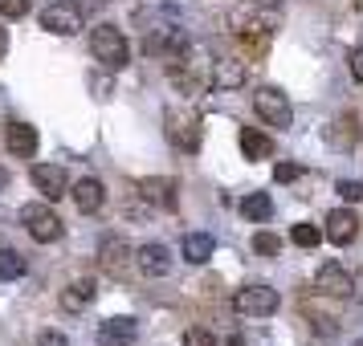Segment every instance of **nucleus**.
I'll return each mask as SVG.
<instances>
[{
  "label": "nucleus",
  "instance_id": "7c9ffc66",
  "mask_svg": "<svg viewBox=\"0 0 363 346\" xmlns=\"http://www.w3.org/2000/svg\"><path fill=\"white\" fill-rule=\"evenodd\" d=\"M4 188H9V171H4V167H0V192H4Z\"/></svg>",
  "mask_w": 363,
  "mask_h": 346
},
{
  "label": "nucleus",
  "instance_id": "dca6fc26",
  "mask_svg": "<svg viewBox=\"0 0 363 346\" xmlns=\"http://www.w3.org/2000/svg\"><path fill=\"white\" fill-rule=\"evenodd\" d=\"M180 253H184V261H192V265H204V261H213V253H216V241L208 236V232H188L180 241Z\"/></svg>",
  "mask_w": 363,
  "mask_h": 346
},
{
  "label": "nucleus",
  "instance_id": "c756f323",
  "mask_svg": "<svg viewBox=\"0 0 363 346\" xmlns=\"http://www.w3.org/2000/svg\"><path fill=\"white\" fill-rule=\"evenodd\" d=\"M4 53H9V33L0 29V62H4Z\"/></svg>",
  "mask_w": 363,
  "mask_h": 346
},
{
  "label": "nucleus",
  "instance_id": "b1692460",
  "mask_svg": "<svg viewBox=\"0 0 363 346\" xmlns=\"http://www.w3.org/2000/svg\"><path fill=\"white\" fill-rule=\"evenodd\" d=\"M29 4H33V0H0V13H4L9 21H17V17L29 13Z\"/></svg>",
  "mask_w": 363,
  "mask_h": 346
},
{
  "label": "nucleus",
  "instance_id": "1a4fd4ad",
  "mask_svg": "<svg viewBox=\"0 0 363 346\" xmlns=\"http://www.w3.org/2000/svg\"><path fill=\"white\" fill-rule=\"evenodd\" d=\"M135 265L147 277H167L172 273V253H167V245H139L135 248Z\"/></svg>",
  "mask_w": 363,
  "mask_h": 346
},
{
  "label": "nucleus",
  "instance_id": "412c9836",
  "mask_svg": "<svg viewBox=\"0 0 363 346\" xmlns=\"http://www.w3.org/2000/svg\"><path fill=\"white\" fill-rule=\"evenodd\" d=\"M25 257H21L17 248H0V281H17V277H25Z\"/></svg>",
  "mask_w": 363,
  "mask_h": 346
},
{
  "label": "nucleus",
  "instance_id": "473e14b6",
  "mask_svg": "<svg viewBox=\"0 0 363 346\" xmlns=\"http://www.w3.org/2000/svg\"><path fill=\"white\" fill-rule=\"evenodd\" d=\"M265 4H278V0H265Z\"/></svg>",
  "mask_w": 363,
  "mask_h": 346
},
{
  "label": "nucleus",
  "instance_id": "c85d7f7f",
  "mask_svg": "<svg viewBox=\"0 0 363 346\" xmlns=\"http://www.w3.org/2000/svg\"><path fill=\"white\" fill-rule=\"evenodd\" d=\"M351 74H355V78L363 82V45H359L355 53H351Z\"/></svg>",
  "mask_w": 363,
  "mask_h": 346
},
{
  "label": "nucleus",
  "instance_id": "f8f14e48",
  "mask_svg": "<svg viewBox=\"0 0 363 346\" xmlns=\"http://www.w3.org/2000/svg\"><path fill=\"white\" fill-rule=\"evenodd\" d=\"M99 253H102V265H106L111 273H127V265L135 261V248L127 245L123 236H102Z\"/></svg>",
  "mask_w": 363,
  "mask_h": 346
},
{
  "label": "nucleus",
  "instance_id": "cd10ccee",
  "mask_svg": "<svg viewBox=\"0 0 363 346\" xmlns=\"http://www.w3.org/2000/svg\"><path fill=\"white\" fill-rule=\"evenodd\" d=\"M37 346H69V342H66V334H57V330H45V334L37 338Z\"/></svg>",
  "mask_w": 363,
  "mask_h": 346
},
{
  "label": "nucleus",
  "instance_id": "393cba45",
  "mask_svg": "<svg viewBox=\"0 0 363 346\" xmlns=\"http://www.w3.org/2000/svg\"><path fill=\"white\" fill-rule=\"evenodd\" d=\"M339 196H343L347 204H359V200H363V183L359 180H343V183H339Z\"/></svg>",
  "mask_w": 363,
  "mask_h": 346
},
{
  "label": "nucleus",
  "instance_id": "4be33fe9",
  "mask_svg": "<svg viewBox=\"0 0 363 346\" xmlns=\"http://www.w3.org/2000/svg\"><path fill=\"white\" fill-rule=\"evenodd\" d=\"M290 241L302 245V248H318V245H323V229H314V224H294Z\"/></svg>",
  "mask_w": 363,
  "mask_h": 346
},
{
  "label": "nucleus",
  "instance_id": "9d476101",
  "mask_svg": "<svg viewBox=\"0 0 363 346\" xmlns=\"http://www.w3.org/2000/svg\"><path fill=\"white\" fill-rule=\"evenodd\" d=\"M355 232H359V216L351 212V208H335V212L327 216L323 236H330V245H351V241H355Z\"/></svg>",
  "mask_w": 363,
  "mask_h": 346
},
{
  "label": "nucleus",
  "instance_id": "5701e85b",
  "mask_svg": "<svg viewBox=\"0 0 363 346\" xmlns=\"http://www.w3.org/2000/svg\"><path fill=\"white\" fill-rule=\"evenodd\" d=\"M253 253H257V257H278L281 241L274 236V232H257V236H253Z\"/></svg>",
  "mask_w": 363,
  "mask_h": 346
},
{
  "label": "nucleus",
  "instance_id": "a211bd4d",
  "mask_svg": "<svg viewBox=\"0 0 363 346\" xmlns=\"http://www.w3.org/2000/svg\"><path fill=\"white\" fill-rule=\"evenodd\" d=\"M245 82V66L241 62H213V90H233Z\"/></svg>",
  "mask_w": 363,
  "mask_h": 346
},
{
  "label": "nucleus",
  "instance_id": "423d86ee",
  "mask_svg": "<svg viewBox=\"0 0 363 346\" xmlns=\"http://www.w3.org/2000/svg\"><path fill=\"white\" fill-rule=\"evenodd\" d=\"M167 139H172L180 151H196L200 147L196 115H188V110H167Z\"/></svg>",
  "mask_w": 363,
  "mask_h": 346
},
{
  "label": "nucleus",
  "instance_id": "a878e982",
  "mask_svg": "<svg viewBox=\"0 0 363 346\" xmlns=\"http://www.w3.org/2000/svg\"><path fill=\"white\" fill-rule=\"evenodd\" d=\"M298 171H302L298 163H278V167H274V180H278V183H294Z\"/></svg>",
  "mask_w": 363,
  "mask_h": 346
},
{
  "label": "nucleus",
  "instance_id": "9b49d317",
  "mask_svg": "<svg viewBox=\"0 0 363 346\" xmlns=\"http://www.w3.org/2000/svg\"><path fill=\"white\" fill-rule=\"evenodd\" d=\"M4 147H9V155H17V159L37 155V127H29V122H9Z\"/></svg>",
  "mask_w": 363,
  "mask_h": 346
},
{
  "label": "nucleus",
  "instance_id": "4468645a",
  "mask_svg": "<svg viewBox=\"0 0 363 346\" xmlns=\"http://www.w3.org/2000/svg\"><path fill=\"white\" fill-rule=\"evenodd\" d=\"M135 342V318H111L99 326V346H131Z\"/></svg>",
  "mask_w": 363,
  "mask_h": 346
},
{
  "label": "nucleus",
  "instance_id": "bb28decb",
  "mask_svg": "<svg viewBox=\"0 0 363 346\" xmlns=\"http://www.w3.org/2000/svg\"><path fill=\"white\" fill-rule=\"evenodd\" d=\"M69 4H74V8H78L82 17H90V13H102V8H106L111 0H69Z\"/></svg>",
  "mask_w": 363,
  "mask_h": 346
},
{
  "label": "nucleus",
  "instance_id": "6ab92c4d",
  "mask_svg": "<svg viewBox=\"0 0 363 346\" xmlns=\"http://www.w3.org/2000/svg\"><path fill=\"white\" fill-rule=\"evenodd\" d=\"M241 151H245V159H265V155H274V143L265 139V131H257V127H245L241 131Z\"/></svg>",
  "mask_w": 363,
  "mask_h": 346
},
{
  "label": "nucleus",
  "instance_id": "f257e3e1",
  "mask_svg": "<svg viewBox=\"0 0 363 346\" xmlns=\"http://www.w3.org/2000/svg\"><path fill=\"white\" fill-rule=\"evenodd\" d=\"M90 53H94L99 66H106V69H123L131 62V45H127V37L118 33L115 25H99V29L90 33Z\"/></svg>",
  "mask_w": 363,
  "mask_h": 346
},
{
  "label": "nucleus",
  "instance_id": "f3484780",
  "mask_svg": "<svg viewBox=\"0 0 363 346\" xmlns=\"http://www.w3.org/2000/svg\"><path fill=\"white\" fill-rule=\"evenodd\" d=\"M94 294H99L94 277H78L66 294H62V306H66V310H82V306H90V301H94Z\"/></svg>",
  "mask_w": 363,
  "mask_h": 346
},
{
  "label": "nucleus",
  "instance_id": "6e6552de",
  "mask_svg": "<svg viewBox=\"0 0 363 346\" xmlns=\"http://www.w3.org/2000/svg\"><path fill=\"white\" fill-rule=\"evenodd\" d=\"M314 289L327 297H351V289H355V281H351V273H347L343 265H323L318 273H314Z\"/></svg>",
  "mask_w": 363,
  "mask_h": 346
},
{
  "label": "nucleus",
  "instance_id": "ddd939ff",
  "mask_svg": "<svg viewBox=\"0 0 363 346\" xmlns=\"http://www.w3.org/2000/svg\"><path fill=\"white\" fill-rule=\"evenodd\" d=\"M69 196H74V204H78V212H99L102 204H106V188H102L99 180H90V175H86V180H78L74 183V192H69Z\"/></svg>",
  "mask_w": 363,
  "mask_h": 346
},
{
  "label": "nucleus",
  "instance_id": "2eb2a0df",
  "mask_svg": "<svg viewBox=\"0 0 363 346\" xmlns=\"http://www.w3.org/2000/svg\"><path fill=\"white\" fill-rule=\"evenodd\" d=\"M139 192H143V200L155 204V208H176V183L172 180L147 175V180H139Z\"/></svg>",
  "mask_w": 363,
  "mask_h": 346
},
{
  "label": "nucleus",
  "instance_id": "0eeeda50",
  "mask_svg": "<svg viewBox=\"0 0 363 346\" xmlns=\"http://www.w3.org/2000/svg\"><path fill=\"white\" fill-rule=\"evenodd\" d=\"M41 29H50V33L57 37H74L78 29H82V13L74 8V4H50L45 13H41Z\"/></svg>",
  "mask_w": 363,
  "mask_h": 346
},
{
  "label": "nucleus",
  "instance_id": "7ed1b4c3",
  "mask_svg": "<svg viewBox=\"0 0 363 346\" xmlns=\"http://www.w3.org/2000/svg\"><path fill=\"white\" fill-rule=\"evenodd\" d=\"M278 306H281V297L269 285H245V289L233 294V310L245 313V318H269Z\"/></svg>",
  "mask_w": 363,
  "mask_h": 346
},
{
  "label": "nucleus",
  "instance_id": "2f4dec72",
  "mask_svg": "<svg viewBox=\"0 0 363 346\" xmlns=\"http://www.w3.org/2000/svg\"><path fill=\"white\" fill-rule=\"evenodd\" d=\"M351 346H363V338H359V342H351Z\"/></svg>",
  "mask_w": 363,
  "mask_h": 346
},
{
  "label": "nucleus",
  "instance_id": "aec40b11",
  "mask_svg": "<svg viewBox=\"0 0 363 346\" xmlns=\"http://www.w3.org/2000/svg\"><path fill=\"white\" fill-rule=\"evenodd\" d=\"M269 212H274V204H269V196H265V192H253V196L241 200V216H245V220H253V224L269 220Z\"/></svg>",
  "mask_w": 363,
  "mask_h": 346
},
{
  "label": "nucleus",
  "instance_id": "f03ea898",
  "mask_svg": "<svg viewBox=\"0 0 363 346\" xmlns=\"http://www.w3.org/2000/svg\"><path fill=\"white\" fill-rule=\"evenodd\" d=\"M21 224H25V229H29V236H33V241H41V245L62 241V232H66L62 216L53 212L50 204H25V208H21Z\"/></svg>",
  "mask_w": 363,
  "mask_h": 346
},
{
  "label": "nucleus",
  "instance_id": "20e7f679",
  "mask_svg": "<svg viewBox=\"0 0 363 346\" xmlns=\"http://www.w3.org/2000/svg\"><path fill=\"white\" fill-rule=\"evenodd\" d=\"M253 106H257V115L265 118V127L286 131V127L294 122V106H290V98L281 94L278 86H262V90H257V98H253Z\"/></svg>",
  "mask_w": 363,
  "mask_h": 346
},
{
  "label": "nucleus",
  "instance_id": "39448f33",
  "mask_svg": "<svg viewBox=\"0 0 363 346\" xmlns=\"http://www.w3.org/2000/svg\"><path fill=\"white\" fill-rule=\"evenodd\" d=\"M29 180H33V188L45 200L69 196V175H66V167H57V163H37L33 171H29Z\"/></svg>",
  "mask_w": 363,
  "mask_h": 346
}]
</instances>
